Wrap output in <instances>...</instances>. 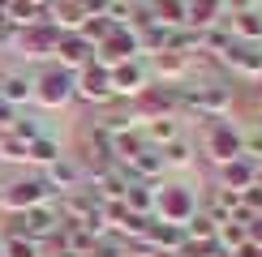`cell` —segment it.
<instances>
[{
  "mask_svg": "<svg viewBox=\"0 0 262 257\" xmlns=\"http://www.w3.org/2000/svg\"><path fill=\"white\" fill-rule=\"evenodd\" d=\"M202 155L211 159L215 167L232 163V159L245 155V133L232 120H206V128H202Z\"/></svg>",
  "mask_w": 262,
  "mask_h": 257,
  "instance_id": "cell-1",
  "label": "cell"
},
{
  "mask_svg": "<svg viewBox=\"0 0 262 257\" xmlns=\"http://www.w3.org/2000/svg\"><path fill=\"white\" fill-rule=\"evenodd\" d=\"M228 107H232V86H224V82H202V86L181 90V112L206 116V120H224Z\"/></svg>",
  "mask_w": 262,
  "mask_h": 257,
  "instance_id": "cell-2",
  "label": "cell"
},
{
  "mask_svg": "<svg viewBox=\"0 0 262 257\" xmlns=\"http://www.w3.org/2000/svg\"><path fill=\"white\" fill-rule=\"evenodd\" d=\"M193 214H198V197H193L185 185H155V210H150V219L185 227Z\"/></svg>",
  "mask_w": 262,
  "mask_h": 257,
  "instance_id": "cell-3",
  "label": "cell"
},
{
  "mask_svg": "<svg viewBox=\"0 0 262 257\" xmlns=\"http://www.w3.org/2000/svg\"><path fill=\"white\" fill-rule=\"evenodd\" d=\"M177 112H181V86L150 82L146 90L138 94V124H146V120H163V116H177Z\"/></svg>",
  "mask_w": 262,
  "mask_h": 257,
  "instance_id": "cell-4",
  "label": "cell"
},
{
  "mask_svg": "<svg viewBox=\"0 0 262 257\" xmlns=\"http://www.w3.org/2000/svg\"><path fill=\"white\" fill-rule=\"evenodd\" d=\"M9 232H17V236H30V240L48 244L52 236L60 232V214H56V201H48V206H35V210H21V214H13Z\"/></svg>",
  "mask_w": 262,
  "mask_h": 257,
  "instance_id": "cell-5",
  "label": "cell"
},
{
  "mask_svg": "<svg viewBox=\"0 0 262 257\" xmlns=\"http://www.w3.org/2000/svg\"><path fill=\"white\" fill-rule=\"evenodd\" d=\"M48 201H56V193L48 189V180L43 176H26V180H13V185H5V210H35V206H48Z\"/></svg>",
  "mask_w": 262,
  "mask_h": 257,
  "instance_id": "cell-6",
  "label": "cell"
},
{
  "mask_svg": "<svg viewBox=\"0 0 262 257\" xmlns=\"http://www.w3.org/2000/svg\"><path fill=\"white\" fill-rule=\"evenodd\" d=\"M35 103L43 107H64V103H73V73H64L60 64H52V69H43L39 78H35Z\"/></svg>",
  "mask_w": 262,
  "mask_h": 257,
  "instance_id": "cell-7",
  "label": "cell"
},
{
  "mask_svg": "<svg viewBox=\"0 0 262 257\" xmlns=\"http://www.w3.org/2000/svg\"><path fill=\"white\" fill-rule=\"evenodd\" d=\"M73 99L82 103H112V69L103 64H86L82 73H73Z\"/></svg>",
  "mask_w": 262,
  "mask_h": 257,
  "instance_id": "cell-8",
  "label": "cell"
},
{
  "mask_svg": "<svg viewBox=\"0 0 262 257\" xmlns=\"http://www.w3.org/2000/svg\"><path fill=\"white\" fill-rule=\"evenodd\" d=\"M56 43H60V30L52 26V21H43V26L17 30L13 47H17L26 60H52V56H56Z\"/></svg>",
  "mask_w": 262,
  "mask_h": 257,
  "instance_id": "cell-9",
  "label": "cell"
},
{
  "mask_svg": "<svg viewBox=\"0 0 262 257\" xmlns=\"http://www.w3.org/2000/svg\"><path fill=\"white\" fill-rule=\"evenodd\" d=\"M142 47H138V30H112L99 47H95V64H103V69H116V64L125 60H138Z\"/></svg>",
  "mask_w": 262,
  "mask_h": 257,
  "instance_id": "cell-10",
  "label": "cell"
},
{
  "mask_svg": "<svg viewBox=\"0 0 262 257\" xmlns=\"http://www.w3.org/2000/svg\"><path fill=\"white\" fill-rule=\"evenodd\" d=\"M52 60H56L64 73H82L86 64H95V43H91V39H82L78 30H73V35H60L56 56H52Z\"/></svg>",
  "mask_w": 262,
  "mask_h": 257,
  "instance_id": "cell-11",
  "label": "cell"
},
{
  "mask_svg": "<svg viewBox=\"0 0 262 257\" xmlns=\"http://www.w3.org/2000/svg\"><path fill=\"white\" fill-rule=\"evenodd\" d=\"M146 86H150V69L142 64V56L112 69V94H116V99H138Z\"/></svg>",
  "mask_w": 262,
  "mask_h": 257,
  "instance_id": "cell-12",
  "label": "cell"
},
{
  "mask_svg": "<svg viewBox=\"0 0 262 257\" xmlns=\"http://www.w3.org/2000/svg\"><path fill=\"white\" fill-rule=\"evenodd\" d=\"M224 64L245 82H262V47L258 43H232L224 52Z\"/></svg>",
  "mask_w": 262,
  "mask_h": 257,
  "instance_id": "cell-13",
  "label": "cell"
},
{
  "mask_svg": "<svg viewBox=\"0 0 262 257\" xmlns=\"http://www.w3.org/2000/svg\"><path fill=\"white\" fill-rule=\"evenodd\" d=\"M43 180H48V189L60 197V193H78V189H82L86 171L78 167V159H64V155H60L56 163H48V167H43Z\"/></svg>",
  "mask_w": 262,
  "mask_h": 257,
  "instance_id": "cell-14",
  "label": "cell"
},
{
  "mask_svg": "<svg viewBox=\"0 0 262 257\" xmlns=\"http://www.w3.org/2000/svg\"><path fill=\"white\" fill-rule=\"evenodd\" d=\"M220 17H228L224 0H185V26L189 30H211L220 26Z\"/></svg>",
  "mask_w": 262,
  "mask_h": 257,
  "instance_id": "cell-15",
  "label": "cell"
},
{
  "mask_svg": "<svg viewBox=\"0 0 262 257\" xmlns=\"http://www.w3.org/2000/svg\"><path fill=\"white\" fill-rule=\"evenodd\" d=\"M258 167L249 163V159L241 155V159H232V163H224L220 167V189H232V193H245L249 185H258Z\"/></svg>",
  "mask_w": 262,
  "mask_h": 257,
  "instance_id": "cell-16",
  "label": "cell"
},
{
  "mask_svg": "<svg viewBox=\"0 0 262 257\" xmlns=\"http://www.w3.org/2000/svg\"><path fill=\"white\" fill-rule=\"evenodd\" d=\"M5 17H9L13 30H30V26H43L48 21V5H39V0H9Z\"/></svg>",
  "mask_w": 262,
  "mask_h": 257,
  "instance_id": "cell-17",
  "label": "cell"
},
{
  "mask_svg": "<svg viewBox=\"0 0 262 257\" xmlns=\"http://www.w3.org/2000/svg\"><path fill=\"white\" fill-rule=\"evenodd\" d=\"M228 30L236 43H262V9H241V13H228Z\"/></svg>",
  "mask_w": 262,
  "mask_h": 257,
  "instance_id": "cell-18",
  "label": "cell"
},
{
  "mask_svg": "<svg viewBox=\"0 0 262 257\" xmlns=\"http://www.w3.org/2000/svg\"><path fill=\"white\" fill-rule=\"evenodd\" d=\"M125 171H129V180H150V185H155V176H163L168 167H163V155L155 146H142L138 155L125 163Z\"/></svg>",
  "mask_w": 262,
  "mask_h": 257,
  "instance_id": "cell-19",
  "label": "cell"
},
{
  "mask_svg": "<svg viewBox=\"0 0 262 257\" xmlns=\"http://www.w3.org/2000/svg\"><path fill=\"white\" fill-rule=\"evenodd\" d=\"M0 99H5L9 107H21L35 99V78H26V73H0Z\"/></svg>",
  "mask_w": 262,
  "mask_h": 257,
  "instance_id": "cell-20",
  "label": "cell"
},
{
  "mask_svg": "<svg viewBox=\"0 0 262 257\" xmlns=\"http://www.w3.org/2000/svg\"><path fill=\"white\" fill-rule=\"evenodd\" d=\"M150 82H163V86H177L185 73H189V56H177V52H159V56H150Z\"/></svg>",
  "mask_w": 262,
  "mask_h": 257,
  "instance_id": "cell-21",
  "label": "cell"
},
{
  "mask_svg": "<svg viewBox=\"0 0 262 257\" xmlns=\"http://www.w3.org/2000/svg\"><path fill=\"white\" fill-rule=\"evenodd\" d=\"M121 201H125V210H134V214H150L155 210V185H150V180H129Z\"/></svg>",
  "mask_w": 262,
  "mask_h": 257,
  "instance_id": "cell-22",
  "label": "cell"
},
{
  "mask_svg": "<svg viewBox=\"0 0 262 257\" xmlns=\"http://www.w3.org/2000/svg\"><path fill=\"white\" fill-rule=\"evenodd\" d=\"M142 137H146V146L163 150L168 142H177V137H181V124H177V116H163V120H146Z\"/></svg>",
  "mask_w": 262,
  "mask_h": 257,
  "instance_id": "cell-23",
  "label": "cell"
},
{
  "mask_svg": "<svg viewBox=\"0 0 262 257\" xmlns=\"http://www.w3.org/2000/svg\"><path fill=\"white\" fill-rule=\"evenodd\" d=\"M150 17L159 21V26H168V30H177L185 26V0H150Z\"/></svg>",
  "mask_w": 262,
  "mask_h": 257,
  "instance_id": "cell-24",
  "label": "cell"
},
{
  "mask_svg": "<svg viewBox=\"0 0 262 257\" xmlns=\"http://www.w3.org/2000/svg\"><path fill=\"white\" fill-rule=\"evenodd\" d=\"M0 257H43V244L30 240V236L5 232V244H0Z\"/></svg>",
  "mask_w": 262,
  "mask_h": 257,
  "instance_id": "cell-25",
  "label": "cell"
},
{
  "mask_svg": "<svg viewBox=\"0 0 262 257\" xmlns=\"http://www.w3.org/2000/svg\"><path fill=\"white\" fill-rule=\"evenodd\" d=\"M91 257H129V240L116 236V232H103V236H95Z\"/></svg>",
  "mask_w": 262,
  "mask_h": 257,
  "instance_id": "cell-26",
  "label": "cell"
},
{
  "mask_svg": "<svg viewBox=\"0 0 262 257\" xmlns=\"http://www.w3.org/2000/svg\"><path fill=\"white\" fill-rule=\"evenodd\" d=\"M159 155H163V167H189V163H193V146L185 142V137L168 142V146L159 150Z\"/></svg>",
  "mask_w": 262,
  "mask_h": 257,
  "instance_id": "cell-27",
  "label": "cell"
},
{
  "mask_svg": "<svg viewBox=\"0 0 262 257\" xmlns=\"http://www.w3.org/2000/svg\"><path fill=\"white\" fill-rule=\"evenodd\" d=\"M0 163H30V146L9 137V133H0Z\"/></svg>",
  "mask_w": 262,
  "mask_h": 257,
  "instance_id": "cell-28",
  "label": "cell"
},
{
  "mask_svg": "<svg viewBox=\"0 0 262 257\" xmlns=\"http://www.w3.org/2000/svg\"><path fill=\"white\" fill-rule=\"evenodd\" d=\"M56 159H60V146L52 142L48 133H43V137H35V142H30V163H43V167H48V163H56Z\"/></svg>",
  "mask_w": 262,
  "mask_h": 257,
  "instance_id": "cell-29",
  "label": "cell"
},
{
  "mask_svg": "<svg viewBox=\"0 0 262 257\" xmlns=\"http://www.w3.org/2000/svg\"><path fill=\"white\" fill-rule=\"evenodd\" d=\"M9 137H17V142H35V137H43V128L35 124V120H26V116H17V120H13V128H9Z\"/></svg>",
  "mask_w": 262,
  "mask_h": 257,
  "instance_id": "cell-30",
  "label": "cell"
},
{
  "mask_svg": "<svg viewBox=\"0 0 262 257\" xmlns=\"http://www.w3.org/2000/svg\"><path fill=\"white\" fill-rule=\"evenodd\" d=\"M78 5H82V17H107L112 0H78Z\"/></svg>",
  "mask_w": 262,
  "mask_h": 257,
  "instance_id": "cell-31",
  "label": "cell"
},
{
  "mask_svg": "<svg viewBox=\"0 0 262 257\" xmlns=\"http://www.w3.org/2000/svg\"><path fill=\"white\" fill-rule=\"evenodd\" d=\"M13 120H17V116H13V107L0 99V133H9V128H13Z\"/></svg>",
  "mask_w": 262,
  "mask_h": 257,
  "instance_id": "cell-32",
  "label": "cell"
},
{
  "mask_svg": "<svg viewBox=\"0 0 262 257\" xmlns=\"http://www.w3.org/2000/svg\"><path fill=\"white\" fill-rule=\"evenodd\" d=\"M0 210H5V185H0Z\"/></svg>",
  "mask_w": 262,
  "mask_h": 257,
  "instance_id": "cell-33",
  "label": "cell"
},
{
  "mask_svg": "<svg viewBox=\"0 0 262 257\" xmlns=\"http://www.w3.org/2000/svg\"><path fill=\"white\" fill-rule=\"evenodd\" d=\"M254 167H258V176H262V159H258V163H254Z\"/></svg>",
  "mask_w": 262,
  "mask_h": 257,
  "instance_id": "cell-34",
  "label": "cell"
},
{
  "mask_svg": "<svg viewBox=\"0 0 262 257\" xmlns=\"http://www.w3.org/2000/svg\"><path fill=\"white\" fill-rule=\"evenodd\" d=\"M39 5H52V0H39Z\"/></svg>",
  "mask_w": 262,
  "mask_h": 257,
  "instance_id": "cell-35",
  "label": "cell"
}]
</instances>
